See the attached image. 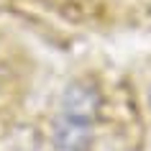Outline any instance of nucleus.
<instances>
[{"label": "nucleus", "instance_id": "nucleus-1", "mask_svg": "<svg viewBox=\"0 0 151 151\" xmlns=\"http://www.w3.org/2000/svg\"><path fill=\"white\" fill-rule=\"evenodd\" d=\"M149 100H151V90H149Z\"/></svg>", "mask_w": 151, "mask_h": 151}]
</instances>
